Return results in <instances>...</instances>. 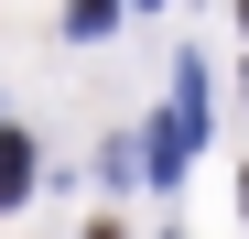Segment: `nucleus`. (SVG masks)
<instances>
[{
	"instance_id": "obj_4",
	"label": "nucleus",
	"mask_w": 249,
	"mask_h": 239,
	"mask_svg": "<svg viewBox=\"0 0 249 239\" xmlns=\"http://www.w3.org/2000/svg\"><path fill=\"white\" fill-rule=\"evenodd\" d=\"M238 11H249V0H238Z\"/></svg>"
},
{
	"instance_id": "obj_2",
	"label": "nucleus",
	"mask_w": 249,
	"mask_h": 239,
	"mask_svg": "<svg viewBox=\"0 0 249 239\" xmlns=\"http://www.w3.org/2000/svg\"><path fill=\"white\" fill-rule=\"evenodd\" d=\"M108 22H119V0H65V33H76V44H98Z\"/></svg>"
},
{
	"instance_id": "obj_3",
	"label": "nucleus",
	"mask_w": 249,
	"mask_h": 239,
	"mask_svg": "<svg viewBox=\"0 0 249 239\" xmlns=\"http://www.w3.org/2000/svg\"><path fill=\"white\" fill-rule=\"evenodd\" d=\"M87 239H119V228H108V218H98V228H87Z\"/></svg>"
},
{
	"instance_id": "obj_1",
	"label": "nucleus",
	"mask_w": 249,
	"mask_h": 239,
	"mask_svg": "<svg viewBox=\"0 0 249 239\" xmlns=\"http://www.w3.org/2000/svg\"><path fill=\"white\" fill-rule=\"evenodd\" d=\"M22 196H33V141L0 131V207H22Z\"/></svg>"
}]
</instances>
